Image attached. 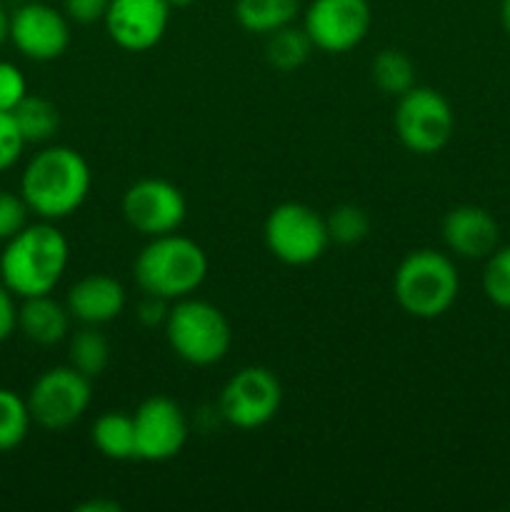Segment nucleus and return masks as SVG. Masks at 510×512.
Segmentation results:
<instances>
[{
	"instance_id": "obj_1",
	"label": "nucleus",
	"mask_w": 510,
	"mask_h": 512,
	"mask_svg": "<svg viewBox=\"0 0 510 512\" xmlns=\"http://www.w3.org/2000/svg\"><path fill=\"white\" fill-rule=\"evenodd\" d=\"M90 168L83 155L65 145L40 150L20 178V195L30 213L43 220H63L85 203Z\"/></svg>"
},
{
	"instance_id": "obj_2",
	"label": "nucleus",
	"mask_w": 510,
	"mask_h": 512,
	"mask_svg": "<svg viewBox=\"0 0 510 512\" xmlns=\"http://www.w3.org/2000/svg\"><path fill=\"white\" fill-rule=\"evenodd\" d=\"M68 240L50 220L25 225L18 235L5 240L0 255V280L20 298L53 293L68 268Z\"/></svg>"
},
{
	"instance_id": "obj_3",
	"label": "nucleus",
	"mask_w": 510,
	"mask_h": 512,
	"mask_svg": "<svg viewBox=\"0 0 510 512\" xmlns=\"http://www.w3.org/2000/svg\"><path fill=\"white\" fill-rule=\"evenodd\" d=\"M135 283L148 295L163 300L188 298L208 275V255L195 240L168 233L150 238L133 263Z\"/></svg>"
},
{
	"instance_id": "obj_4",
	"label": "nucleus",
	"mask_w": 510,
	"mask_h": 512,
	"mask_svg": "<svg viewBox=\"0 0 510 512\" xmlns=\"http://www.w3.org/2000/svg\"><path fill=\"white\" fill-rule=\"evenodd\" d=\"M400 308L420 320H433L453 308L460 293V275L453 260L438 250L420 248L400 260L393 278Z\"/></svg>"
},
{
	"instance_id": "obj_5",
	"label": "nucleus",
	"mask_w": 510,
	"mask_h": 512,
	"mask_svg": "<svg viewBox=\"0 0 510 512\" xmlns=\"http://www.w3.org/2000/svg\"><path fill=\"white\" fill-rule=\"evenodd\" d=\"M165 338L180 360L190 365H215L228 355L233 333L223 310L208 300L180 298L165 318Z\"/></svg>"
},
{
	"instance_id": "obj_6",
	"label": "nucleus",
	"mask_w": 510,
	"mask_h": 512,
	"mask_svg": "<svg viewBox=\"0 0 510 512\" xmlns=\"http://www.w3.org/2000/svg\"><path fill=\"white\" fill-rule=\"evenodd\" d=\"M263 238L273 258L285 265H310L330 245L323 215L303 203H283L265 218Z\"/></svg>"
},
{
	"instance_id": "obj_7",
	"label": "nucleus",
	"mask_w": 510,
	"mask_h": 512,
	"mask_svg": "<svg viewBox=\"0 0 510 512\" xmlns=\"http://www.w3.org/2000/svg\"><path fill=\"white\" fill-rule=\"evenodd\" d=\"M455 115L448 100L433 88H413L398 98L395 133L400 143L418 155H435L450 143Z\"/></svg>"
},
{
	"instance_id": "obj_8",
	"label": "nucleus",
	"mask_w": 510,
	"mask_h": 512,
	"mask_svg": "<svg viewBox=\"0 0 510 512\" xmlns=\"http://www.w3.org/2000/svg\"><path fill=\"white\" fill-rule=\"evenodd\" d=\"M283 403V385L273 370L248 365L225 383L220 393V415L238 430L263 428L278 415Z\"/></svg>"
},
{
	"instance_id": "obj_9",
	"label": "nucleus",
	"mask_w": 510,
	"mask_h": 512,
	"mask_svg": "<svg viewBox=\"0 0 510 512\" xmlns=\"http://www.w3.org/2000/svg\"><path fill=\"white\" fill-rule=\"evenodd\" d=\"M90 395V378L70 365L50 368L35 380L28 393L30 418L45 430H65L83 418Z\"/></svg>"
},
{
	"instance_id": "obj_10",
	"label": "nucleus",
	"mask_w": 510,
	"mask_h": 512,
	"mask_svg": "<svg viewBox=\"0 0 510 512\" xmlns=\"http://www.w3.org/2000/svg\"><path fill=\"white\" fill-rule=\"evenodd\" d=\"M373 23L368 0H313L303 15V30L313 48L348 53L360 45Z\"/></svg>"
},
{
	"instance_id": "obj_11",
	"label": "nucleus",
	"mask_w": 510,
	"mask_h": 512,
	"mask_svg": "<svg viewBox=\"0 0 510 512\" xmlns=\"http://www.w3.org/2000/svg\"><path fill=\"white\" fill-rule=\"evenodd\" d=\"M188 203L178 185L160 178H143L123 195V215L133 230L148 238L175 233L183 225Z\"/></svg>"
},
{
	"instance_id": "obj_12",
	"label": "nucleus",
	"mask_w": 510,
	"mask_h": 512,
	"mask_svg": "<svg viewBox=\"0 0 510 512\" xmlns=\"http://www.w3.org/2000/svg\"><path fill=\"white\" fill-rule=\"evenodd\" d=\"M10 40L35 63L60 58L70 45L68 15L43 0H25L10 13Z\"/></svg>"
},
{
	"instance_id": "obj_13",
	"label": "nucleus",
	"mask_w": 510,
	"mask_h": 512,
	"mask_svg": "<svg viewBox=\"0 0 510 512\" xmlns=\"http://www.w3.org/2000/svg\"><path fill=\"white\" fill-rule=\"evenodd\" d=\"M138 460L165 463L183 450L188 440V420L175 400L153 395L143 400L133 415Z\"/></svg>"
},
{
	"instance_id": "obj_14",
	"label": "nucleus",
	"mask_w": 510,
	"mask_h": 512,
	"mask_svg": "<svg viewBox=\"0 0 510 512\" xmlns=\"http://www.w3.org/2000/svg\"><path fill=\"white\" fill-rule=\"evenodd\" d=\"M173 5L168 0H110L103 23L110 40L128 53H143L163 40Z\"/></svg>"
},
{
	"instance_id": "obj_15",
	"label": "nucleus",
	"mask_w": 510,
	"mask_h": 512,
	"mask_svg": "<svg viewBox=\"0 0 510 512\" xmlns=\"http://www.w3.org/2000/svg\"><path fill=\"white\" fill-rule=\"evenodd\" d=\"M443 240L458 258L483 260L500 243L498 220L480 205H458L445 215Z\"/></svg>"
},
{
	"instance_id": "obj_16",
	"label": "nucleus",
	"mask_w": 510,
	"mask_h": 512,
	"mask_svg": "<svg viewBox=\"0 0 510 512\" xmlns=\"http://www.w3.org/2000/svg\"><path fill=\"white\" fill-rule=\"evenodd\" d=\"M70 318L83 325H105L118 318L125 308V288L120 280L105 273H90L80 278L65 298Z\"/></svg>"
},
{
	"instance_id": "obj_17",
	"label": "nucleus",
	"mask_w": 510,
	"mask_h": 512,
	"mask_svg": "<svg viewBox=\"0 0 510 512\" xmlns=\"http://www.w3.org/2000/svg\"><path fill=\"white\" fill-rule=\"evenodd\" d=\"M70 328V313L63 303L48 295L23 298L18 308V330L35 345H55L65 340Z\"/></svg>"
},
{
	"instance_id": "obj_18",
	"label": "nucleus",
	"mask_w": 510,
	"mask_h": 512,
	"mask_svg": "<svg viewBox=\"0 0 510 512\" xmlns=\"http://www.w3.org/2000/svg\"><path fill=\"white\" fill-rule=\"evenodd\" d=\"M300 13V0H235V20L255 35H270L293 25Z\"/></svg>"
},
{
	"instance_id": "obj_19",
	"label": "nucleus",
	"mask_w": 510,
	"mask_h": 512,
	"mask_svg": "<svg viewBox=\"0 0 510 512\" xmlns=\"http://www.w3.org/2000/svg\"><path fill=\"white\" fill-rule=\"evenodd\" d=\"M93 445L110 460H138L133 415L105 413L93 423Z\"/></svg>"
},
{
	"instance_id": "obj_20",
	"label": "nucleus",
	"mask_w": 510,
	"mask_h": 512,
	"mask_svg": "<svg viewBox=\"0 0 510 512\" xmlns=\"http://www.w3.org/2000/svg\"><path fill=\"white\" fill-rule=\"evenodd\" d=\"M15 125L25 143H45L60 128V113L55 103L40 95H25L13 110Z\"/></svg>"
},
{
	"instance_id": "obj_21",
	"label": "nucleus",
	"mask_w": 510,
	"mask_h": 512,
	"mask_svg": "<svg viewBox=\"0 0 510 512\" xmlns=\"http://www.w3.org/2000/svg\"><path fill=\"white\" fill-rule=\"evenodd\" d=\"M70 368L78 370L85 378H100L110 363V343L103 333L95 330V325H85L83 330L70 338L68 345Z\"/></svg>"
},
{
	"instance_id": "obj_22",
	"label": "nucleus",
	"mask_w": 510,
	"mask_h": 512,
	"mask_svg": "<svg viewBox=\"0 0 510 512\" xmlns=\"http://www.w3.org/2000/svg\"><path fill=\"white\" fill-rule=\"evenodd\" d=\"M370 73H373V83L385 95H393V98H400V95H405L415 85L413 60L398 48L380 50L373 58Z\"/></svg>"
},
{
	"instance_id": "obj_23",
	"label": "nucleus",
	"mask_w": 510,
	"mask_h": 512,
	"mask_svg": "<svg viewBox=\"0 0 510 512\" xmlns=\"http://www.w3.org/2000/svg\"><path fill=\"white\" fill-rule=\"evenodd\" d=\"M310 50H313V43H310L308 33L303 28L285 25V28L268 35L265 58L280 73H293V70H298L308 60Z\"/></svg>"
},
{
	"instance_id": "obj_24",
	"label": "nucleus",
	"mask_w": 510,
	"mask_h": 512,
	"mask_svg": "<svg viewBox=\"0 0 510 512\" xmlns=\"http://www.w3.org/2000/svg\"><path fill=\"white\" fill-rule=\"evenodd\" d=\"M33 418H30L28 400L8 388H0V453H10L25 438Z\"/></svg>"
},
{
	"instance_id": "obj_25",
	"label": "nucleus",
	"mask_w": 510,
	"mask_h": 512,
	"mask_svg": "<svg viewBox=\"0 0 510 512\" xmlns=\"http://www.w3.org/2000/svg\"><path fill=\"white\" fill-rule=\"evenodd\" d=\"M325 225H328L330 243L338 245H358L370 233L368 213L353 203L338 205L335 210H330V215L325 218Z\"/></svg>"
},
{
	"instance_id": "obj_26",
	"label": "nucleus",
	"mask_w": 510,
	"mask_h": 512,
	"mask_svg": "<svg viewBox=\"0 0 510 512\" xmlns=\"http://www.w3.org/2000/svg\"><path fill=\"white\" fill-rule=\"evenodd\" d=\"M483 293L493 305L510 310V245L495 248L485 258Z\"/></svg>"
},
{
	"instance_id": "obj_27",
	"label": "nucleus",
	"mask_w": 510,
	"mask_h": 512,
	"mask_svg": "<svg viewBox=\"0 0 510 512\" xmlns=\"http://www.w3.org/2000/svg\"><path fill=\"white\" fill-rule=\"evenodd\" d=\"M28 205L23 195H15L10 190H0V240H10L25 228L28 220Z\"/></svg>"
},
{
	"instance_id": "obj_28",
	"label": "nucleus",
	"mask_w": 510,
	"mask_h": 512,
	"mask_svg": "<svg viewBox=\"0 0 510 512\" xmlns=\"http://www.w3.org/2000/svg\"><path fill=\"white\" fill-rule=\"evenodd\" d=\"M28 95V83L18 65L0 60V110L13 113L15 105Z\"/></svg>"
},
{
	"instance_id": "obj_29",
	"label": "nucleus",
	"mask_w": 510,
	"mask_h": 512,
	"mask_svg": "<svg viewBox=\"0 0 510 512\" xmlns=\"http://www.w3.org/2000/svg\"><path fill=\"white\" fill-rule=\"evenodd\" d=\"M25 148V140L20 135L18 125H15L13 113H3L0 110V173L13 168L15 160L20 158Z\"/></svg>"
},
{
	"instance_id": "obj_30",
	"label": "nucleus",
	"mask_w": 510,
	"mask_h": 512,
	"mask_svg": "<svg viewBox=\"0 0 510 512\" xmlns=\"http://www.w3.org/2000/svg\"><path fill=\"white\" fill-rule=\"evenodd\" d=\"M110 0H63V8L68 20H75L80 25L98 23L108 13Z\"/></svg>"
},
{
	"instance_id": "obj_31",
	"label": "nucleus",
	"mask_w": 510,
	"mask_h": 512,
	"mask_svg": "<svg viewBox=\"0 0 510 512\" xmlns=\"http://www.w3.org/2000/svg\"><path fill=\"white\" fill-rule=\"evenodd\" d=\"M18 328V308H15L13 293L0 283V343L8 340Z\"/></svg>"
},
{
	"instance_id": "obj_32",
	"label": "nucleus",
	"mask_w": 510,
	"mask_h": 512,
	"mask_svg": "<svg viewBox=\"0 0 510 512\" xmlns=\"http://www.w3.org/2000/svg\"><path fill=\"white\" fill-rule=\"evenodd\" d=\"M168 300L158 298V295H148L145 293V300L140 303V313L138 318L143 320L145 325H165V318H168Z\"/></svg>"
},
{
	"instance_id": "obj_33",
	"label": "nucleus",
	"mask_w": 510,
	"mask_h": 512,
	"mask_svg": "<svg viewBox=\"0 0 510 512\" xmlns=\"http://www.w3.org/2000/svg\"><path fill=\"white\" fill-rule=\"evenodd\" d=\"M80 512H118L120 503L115 500H88L85 505H80Z\"/></svg>"
},
{
	"instance_id": "obj_34",
	"label": "nucleus",
	"mask_w": 510,
	"mask_h": 512,
	"mask_svg": "<svg viewBox=\"0 0 510 512\" xmlns=\"http://www.w3.org/2000/svg\"><path fill=\"white\" fill-rule=\"evenodd\" d=\"M500 25L510 38V0H500Z\"/></svg>"
},
{
	"instance_id": "obj_35",
	"label": "nucleus",
	"mask_w": 510,
	"mask_h": 512,
	"mask_svg": "<svg viewBox=\"0 0 510 512\" xmlns=\"http://www.w3.org/2000/svg\"><path fill=\"white\" fill-rule=\"evenodd\" d=\"M10 38V15L0 8V45Z\"/></svg>"
},
{
	"instance_id": "obj_36",
	"label": "nucleus",
	"mask_w": 510,
	"mask_h": 512,
	"mask_svg": "<svg viewBox=\"0 0 510 512\" xmlns=\"http://www.w3.org/2000/svg\"><path fill=\"white\" fill-rule=\"evenodd\" d=\"M170 5H173V8H185V5H193L195 0H168Z\"/></svg>"
},
{
	"instance_id": "obj_37",
	"label": "nucleus",
	"mask_w": 510,
	"mask_h": 512,
	"mask_svg": "<svg viewBox=\"0 0 510 512\" xmlns=\"http://www.w3.org/2000/svg\"><path fill=\"white\" fill-rule=\"evenodd\" d=\"M43 3H48V0H43Z\"/></svg>"
}]
</instances>
